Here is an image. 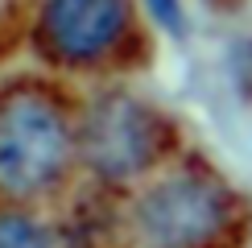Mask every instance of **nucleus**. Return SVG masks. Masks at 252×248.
<instances>
[{
	"mask_svg": "<svg viewBox=\"0 0 252 248\" xmlns=\"http://www.w3.org/2000/svg\"><path fill=\"white\" fill-rule=\"evenodd\" d=\"M66 120L41 95H17L0 108V186L29 194L66 165Z\"/></svg>",
	"mask_w": 252,
	"mask_h": 248,
	"instance_id": "f257e3e1",
	"label": "nucleus"
},
{
	"mask_svg": "<svg viewBox=\"0 0 252 248\" xmlns=\"http://www.w3.org/2000/svg\"><path fill=\"white\" fill-rule=\"evenodd\" d=\"M223 215H227V203L219 194V186H211L207 178H194V174L153 186L136 207V223L153 248H198L219 232Z\"/></svg>",
	"mask_w": 252,
	"mask_h": 248,
	"instance_id": "f03ea898",
	"label": "nucleus"
},
{
	"mask_svg": "<svg viewBox=\"0 0 252 248\" xmlns=\"http://www.w3.org/2000/svg\"><path fill=\"white\" fill-rule=\"evenodd\" d=\"M157 120L128 95H108L91 108L83 128V153L108 178H128L145 170L157 153Z\"/></svg>",
	"mask_w": 252,
	"mask_h": 248,
	"instance_id": "7ed1b4c3",
	"label": "nucleus"
},
{
	"mask_svg": "<svg viewBox=\"0 0 252 248\" xmlns=\"http://www.w3.org/2000/svg\"><path fill=\"white\" fill-rule=\"evenodd\" d=\"M124 0H50L46 33L62 58H95L124 33Z\"/></svg>",
	"mask_w": 252,
	"mask_h": 248,
	"instance_id": "20e7f679",
	"label": "nucleus"
},
{
	"mask_svg": "<svg viewBox=\"0 0 252 248\" xmlns=\"http://www.w3.org/2000/svg\"><path fill=\"white\" fill-rule=\"evenodd\" d=\"M0 248H50L46 232L21 215H0Z\"/></svg>",
	"mask_w": 252,
	"mask_h": 248,
	"instance_id": "39448f33",
	"label": "nucleus"
},
{
	"mask_svg": "<svg viewBox=\"0 0 252 248\" xmlns=\"http://www.w3.org/2000/svg\"><path fill=\"white\" fill-rule=\"evenodd\" d=\"M149 8L170 33H178V37L186 33V17H182V4H178V0H149Z\"/></svg>",
	"mask_w": 252,
	"mask_h": 248,
	"instance_id": "423d86ee",
	"label": "nucleus"
}]
</instances>
